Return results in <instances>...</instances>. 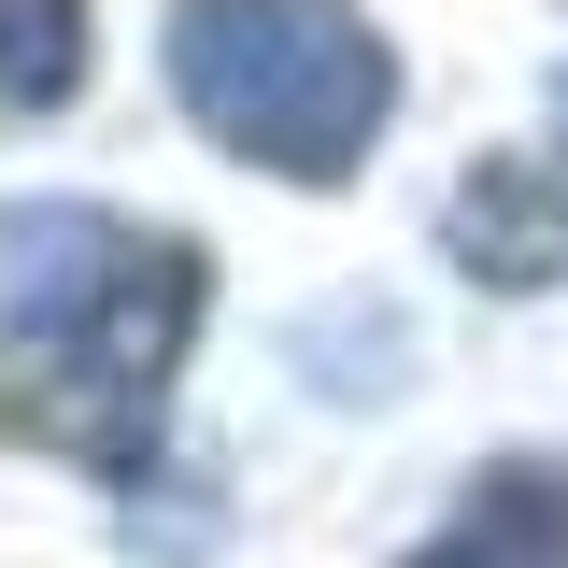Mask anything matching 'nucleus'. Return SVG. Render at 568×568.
Masks as SVG:
<instances>
[{"mask_svg":"<svg viewBox=\"0 0 568 568\" xmlns=\"http://www.w3.org/2000/svg\"><path fill=\"white\" fill-rule=\"evenodd\" d=\"M85 85V14L71 0H0V100H71Z\"/></svg>","mask_w":568,"mask_h":568,"instance_id":"obj_5","label":"nucleus"},{"mask_svg":"<svg viewBox=\"0 0 568 568\" xmlns=\"http://www.w3.org/2000/svg\"><path fill=\"white\" fill-rule=\"evenodd\" d=\"M398 568H568V455H555V440L484 455L469 497H455Z\"/></svg>","mask_w":568,"mask_h":568,"instance_id":"obj_3","label":"nucleus"},{"mask_svg":"<svg viewBox=\"0 0 568 568\" xmlns=\"http://www.w3.org/2000/svg\"><path fill=\"white\" fill-rule=\"evenodd\" d=\"M213 327V256L114 200H29L0 227V440L129 484Z\"/></svg>","mask_w":568,"mask_h":568,"instance_id":"obj_1","label":"nucleus"},{"mask_svg":"<svg viewBox=\"0 0 568 568\" xmlns=\"http://www.w3.org/2000/svg\"><path fill=\"white\" fill-rule=\"evenodd\" d=\"M440 242H455V271L469 284H568V156H484L455 213H440Z\"/></svg>","mask_w":568,"mask_h":568,"instance_id":"obj_4","label":"nucleus"},{"mask_svg":"<svg viewBox=\"0 0 568 568\" xmlns=\"http://www.w3.org/2000/svg\"><path fill=\"white\" fill-rule=\"evenodd\" d=\"M171 100L213 156L271 185H355V156L398 114V58L342 0H200L171 14Z\"/></svg>","mask_w":568,"mask_h":568,"instance_id":"obj_2","label":"nucleus"}]
</instances>
